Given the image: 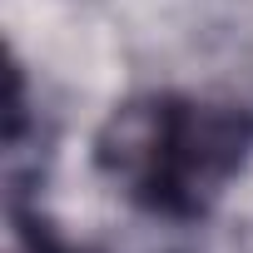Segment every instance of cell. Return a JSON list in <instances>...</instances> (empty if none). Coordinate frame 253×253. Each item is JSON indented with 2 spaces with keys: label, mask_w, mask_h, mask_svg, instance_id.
Listing matches in <instances>:
<instances>
[{
  "label": "cell",
  "mask_w": 253,
  "mask_h": 253,
  "mask_svg": "<svg viewBox=\"0 0 253 253\" xmlns=\"http://www.w3.org/2000/svg\"><path fill=\"white\" fill-rule=\"evenodd\" d=\"M25 253H84V248H65V243H55V238H30Z\"/></svg>",
  "instance_id": "2"
},
{
  "label": "cell",
  "mask_w": 253,
  "mask_h": 253,
  "mask_svg": "<svg viewBox=\"0 0 253 253\" xmlns=\"http://www.w3.org/2000/svg\"><path fill=\"white\" fill-rule=\"evenodd\" d=\"M253 149V114L194 94H149L114 109L99 134L104 174L134 204L189 218L199 213Z\"/></svg>",
  "instance_id": "1"
}]
</instances>
